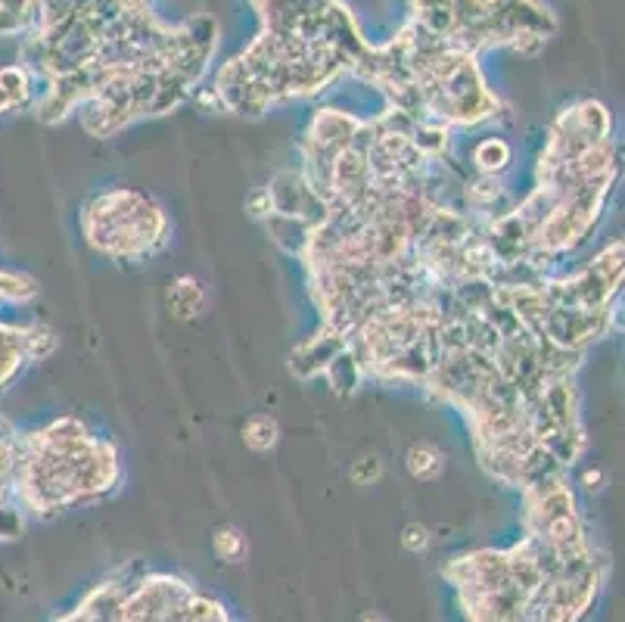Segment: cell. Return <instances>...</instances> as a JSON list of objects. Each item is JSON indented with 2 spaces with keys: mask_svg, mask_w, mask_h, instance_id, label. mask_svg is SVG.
<instances>
[{
  "mask_svg": "<svg viewBox=\"0 0 625 622\" xmlns=\"http://www.w3.org/2000/svg\"><path fill=\"white\" fill-rule=\"evenodd\" d=\"M616 174L610 109L591 97L563 107L544 137L532 194L489 221L501 261L541 275L544 265L579 249L604 215Z\"/></svg>",
  "mask_w": 625,
  "mask_h": 622,
  "instance_id": "1",
  "label": "cell"
},
{
  "mask_svg": "<svg viewBox=\"0 0 625 622\" xmlns=\"http://www.w3.org/2000/svg\"><path fill=\"white\" fill-rule=\"evenodd\" d=\"M261 28L221 65L206 97L234 115L259 119L286 100L321 94L355 75L370 41L343 0H249Z\"/></svg>",
  "mask_w": 625,
  "mask_h": 622,
  "instance_id": "2",
  "label": "cell"
},
{
  "mask_svg": "<svg viewBox=\"0 0 625 622\" xmlns=\"http://www.w3.org/2000/svg\"><path fill=\"white\" fill-rule=\"evenodd\" d=\"M122 483L119 449L94 436L78 417H57L53 424L20 432L16 454V498L25 516L65 514L97 504Z\"/></svg>",
  "mask_w": 625,
  "mask_h": 622,
  "instance_id": "3",
  "label": "cell"
},
{
  "mask_svg": "<svg viewBox=\"0 0 625 622\" xmlns=\"http://www.w3.org/2000/svg\"><path fill=\"white\" fill-rule=\"evenodd\" d=\"M414 25L461 50L507 47L536 57L557 32V16L539 0H408Z\"/></svg>",
  "mask_w": 625,
  "mask_h": 622,
  "instance_id": "4",
  "label": "cell"
},
{
  "mask_svg": "<svg viewBox=\"0 0 625 622\" xmlns=\"http://www.w3.org/2000/svg\"><path fill=\"white\" fill-rule=\"evenodd\" d=\"M87 246L115 261H147L172 240V218L144 191L112 187L90 196L82 209Z\"/></svg>",
  "mask_w": 625,
  "mask_h": 622,
  "instance_id": "5",
  "label": "cell"
},
{
  "mask_svg": "<svg viewBox=\"0 0 625 622\" xmlns=\"http://www.w3.org/2000/svg\"><path fill=\"white\" fill-rule=\"evenodd\" d=\"M35 296H38V283L28 275L0 268V308L28 305ZM53 349H57V333L47 324L7 321L0 312V395L20 380L25 367L47 358Z\"/></svg>",
  "mask_w": 625,
  "mask_h": 622,
  "instance_id": "6",
  "label": "cell"
},
{
  "mask_svg": "<svg viewBox=\"0 0 625 622\" xmlns=\"http://www.w3.org/2000/svg\"><path fill=\"white\" fill-rule=\"evenodd\" d=\"M16 454L20 429L10 420H0V545L16 541L25 533V511L16 498Z\"/></svg>",
  "mask_w": 625,
  "mask_h": 622,
  "instance_id": "7",
  "label": "cell"
},
{
  "mask_svg": "<svg viewBox=\"0 0 625 622\" xmlns=\"http://www.w3.org/2000/svg\"><path fill=\"white\" fill-rule=\"evenodd\" d=\"M206 305H209L206 286L196 278H191V275L174 278L169 283V290H166V308L177 321H194V318H199L206 312Z\"/></svg>",
  "mask_w": 625,
  "mask_h": 622,
  "instance_id": "8",
  "label": "cell"
},
{
  "mask_svg": "<svg viewBox=\"0 0 625 622\" xmlns=\"http://www.w3.org/2000/svg\"><path fill=\"white\" fill-rule=\"evenodd\" d=\"M35 78L22 63L3 65L0 69V112H16V109L35 103Z\"/></svg>",
  "mask_w": 625,
  "mask_h": 622,
  "instance_id": "9",
  "label": "cell"
},
{
  "mask_svg": "<svg viewBox=\"0 0 625 622\" xmlns=\"http://www.w3.org/2000/svg\"><path fill=\"white\" fill-rule=\"evenodd\" d=\"M514 159V150L504 137H482L474 147V169L482 178H495L501 174Z\"/></svg>",
  "mask_w": 625,
  "mask_h": 622,
  "instance_id": "10",
  "label": "cell"
},
{
  "mask_svg": "<svg viewBox=\"0 0 625 622\" xmlns=\"http://www.w3.org/2000/svg\"><path fill=\"white\" fill-rule=\"evenodd\" d=\"M405 467H408L414 479L432 483V479H439L445 473V454L432 442H414L408 454H405Z\"/></svg>",
  "mask_w": 625,
  "mask_h": 622,
  "instance_id": "11",
  "label": "cell"
},
{
  "mask_svg": "<svg viewBox=\"0 0 625 622\" xmlns=\"http://www.w3.org/2000/svg\"><path fill=\"white\" fill-rule=\"evenodd\" d=\"M243 442L253 451H271L281 442V424L271 414H253L243 424Z\"/></svg>",
  "mask_w": 625,
  "mask_h": 622,
  "instance_id": "12",
  "label": "cell"
},
{
  "mask_svg": "<svg viewBox=\"0 0 625 622\" xmlns=\"http://www.w3.org/2000/svg\"><path fill=\"white\" fill-rule=\"evenodd\" d=\"M212 548H216L218 558L228 560V563H237V560L246 558V551H249L246 536L240 533L237 526H218L216 533H212Z\"/></svg>",
  "mask_w": 625,
  "mask_h": 622,
  "instance_id": "13",
  "label": "cell"
},
{
  "mask_svg": "<svg viewBox=\"0 0 625 622\" xmlns=\"http://www.w3.org/2000/svg\"><path fill=\"white\" fill-rule=\"evenodd\" d=\"M430 529L424 526V523H408L405 526V533H402V545L408 548L410 554H424L427 548H430Z\"/></svg>",
  "mask_w": 625,
  "mask_h": 622,
  "instance_id": "14",
  "label": "cell"
},
{
  "mask_svg": "<svg viewBox=\"0 0 625 622\" xmlns=\"http://www.w3.org/2000/svg\"><path fill=\"white\" fill-rule=\"evenodd\" d=\"M383 476V464H380V458H361L355 467H352V479L358 483V486H370V483H377Z\"/></svg>",
  "mask_w": 625,
  "mask_h": 622,
  "instance_id": "15",
  "label": "cell"
},
{
  "mask_svg": "<svg viewBox=\"0 0 625 622\" xmlns=\"http://www.w3.org/2000/svg\"><path fill=\"white\" fill-rule=\"evenodd\" d=\"M358 622H387V620H383L380 613H365V617H361V620H358Z\"/></svg>",
  "mask_w": 625,
  "mask_h": 622,
  "instance_id": "16",
  "label": "cell"
}]
</instances>
